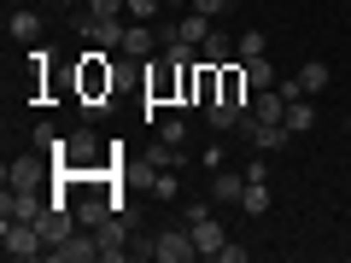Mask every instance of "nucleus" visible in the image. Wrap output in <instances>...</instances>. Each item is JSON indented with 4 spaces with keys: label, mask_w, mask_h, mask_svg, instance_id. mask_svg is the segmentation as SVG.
I'll return each instance as SVG.
<instances>
[{
    "label": "nucleus",
    "mask_w": 351,
    "mask_h": 263,
    "mask_svg": "<svg viewBox=\"0 0 351 263\" xmlns=\"http://www.w3.org/2000/svg\"><path fill=\"white\" fill-rule=\"evenodd\" d=\"M41 211H47V199L36 188H6V199H0V223H36Z\"/></svg>",
    "instance_id": "obj_7"
},
{
    "label": "nucleus",
    "mask_w": 351,
    "mask_h": 263,
    "mask_svg": "<svg viewBox=\"0 0 351 263\" xmlns=\"http://www.w3.org/2000/svg\"><path fill=\"white\" fill-rule=\"evenodd\" d=\"M152 199H176V170H158V175H152Z\"/></svg>",
    "instance_id": "obj_23"
},
{
    "label": "nucleus",
    "mask_w": 351,
    "mask_h": 263,
    "mask_svg": "<svg viewBox=\"0 0 351 263\" xmlns=\"http://www.w3.org/2000/svg\"><path fill=\"white\" fill-rule=\"evenodd\" d=\"M158 140H164V147H188V117H182V112H176V117H164Z\"/></svg>",
    "instance_id": "obj_19"
},
{
    "label": "nucleus",
    "mask_w": 351,
    "mask_h": 263,
    "mask_svg": "<svg viewBox=\"0 0 351 263\" xmlns=\"http://www.w3.org/2000/svg\"><path fill=\"white\" fill-rule=\"evenodd\" d=\"M240 193H246V175H240V170H217V175H211V199L240 205Z\"/></svg>",
    "instance_id": "obj_12"
},
{
    "label": "nucleus",
    "mask_w": 351,
    "mask_h": 263,
    "mask_svg": "<svg viewBox=\"0 0 351 263\" xmlns=\"http://www.w3.org/2000/svg\"><path fill=\"white\" fill-rule=\"evenodd\" d=\"M193 12H205V18H217V12H228V0H193Z\"/></svg>",
    "instance_id": "obj_24"
},
{
    "label": "nucleus",
    "mask_w": 351,
    "mask_h": 263,
    "mask_svg": "<svg viewBox=\"0 0 351 263\" xmlns=\"http://www.w3.org/2000/svg\"><path fill=\"white\" fill-rule=\"evenodd\" d=\"M164 6H193V0H164Z\"/></svg>",
    "instance_id": "obj_25"
},
{
    "label": "nucleus",
    "mask_w": 351,
    "mask_h": 263,
    "mask_svg": "<svg viewBox=\"0 0 351 263\" xmlns=\"http://www.w3.org/2000/svg\"><path fill=\"white\" fill-rule=\"evenodd\" d=\"M228 6H240V0H228Z\"/></svg>",
    "instance_id": "obj_26"
},
{
    "label": "nucleus",
    "mask_w": 351,
    "mask_h": 263,
    "mask_svg": "<svg viewBox=\"0 0 351 263\" xmlns=\"http://www.w3.org/2000/svg\"><path fill=\"white\" fill-rule=\"evenodd\" d=\"M252 117L258 123H287V94L281 88H258L252 94Z\"/></svg>",
    "instance_id": "obj_9"
},
{
    "label": "nucleus",
    "mask_w": 351,
    "mask_h": 263,
    "mask_svg": "<svg viewBox=\"0 0 351 263\" xmlns=\"http://www.w3.org/2000/svg\"><path fill=\"white\" fill-rule=\"evenodd\" d=\"M158 12H164V0H129V18H141V24H152Z\"/></svg>",
    "instance_id": "obj_22"
},
{
    "label": "nucleus",
    "mask_w": 351,
    "mask_h": 263,
    "mask_svg": "<svg viewBox=\"0 0 351 263\" xmlns=\"http://www.w3.org/2000/svg\"><path fill=\"white\" fill-rule=\"evenodd\" d=\"M252 105H234V100H211L205 105V117H211V129H240V117H246Z\"/></svg>",
    "instance_id": "obj_15"
},
{
    "label": "nucleus",
    "mask_w": 351,
    "mask_h": 263,
    "mask_svg": "<svg viewBox=\"0 0 351 263\" xmlns=\"http://www.w3.org/2000/svg\"><path fill=\"white\" fill-rule=\"evenodd\" d=\"M328 82H334V71H328L322 59H304L299 76H287V82H281V94H287V100H299V94H304V100H316Z\"/></svg>",
    "instance_id": "obj_6"
},
{
    "label": "nucleus",
    "mask_w": 351,
    "mask_h": 263,
    "mask_svg": "<svg viewBox=\"0 0 351 263\" xmlns=\"http://www.w3.org/2000/svg\"><path fill=\"white\" fill-rule=\"evenodd\" d=\"M71 211H76V223H82V228H100L106 216L117 211V199H106V193H82V199H76Z\"/></svg>",
    "instance_id": "obj_11"
},
{
    "label": "nucleus",
    "mask_w": 351,
    "mask_h": 263,
    "mask_svg": "<svg viewBox=\"0 0 351 263\" xmlns=\"http://www.w3.org/2000/svg\"><path fill=\"white\" fill-rule=\"evenodd\" d=\"M188 234H193V246H199V258H217V251H223L228 246V234H223V223H217V216H211V205H193V211H188Z\"/></svg>",
    "instance_id": "obj_2"
},
{
    "label": "nucleus",
    "mask_w": 351,
    "mask_h": 263,
    "mask_svg": "<svg viewBox=\"0 0 351 263\" xmlns=\"http://www.w3.org/2000/svg\"><path fill=\"white\" fill-rule=\"evenodd\" d=\"M129 211H112L100 228H94V240H100V263H117V258H129Z\"/></svg>",
    "instance_id": "obj_3"
},
{
    "label": "nucleus",
    "mask_w": 351,
    "mask_h": 263,
    "mask_svg": "<svg viewBox=\"0 0 351 263\" xmlns=\"http://www.w3.org/2000/svg\"><path fill=\"white\" fill-rule=\"evenodd\" d=\"M199 258V246H193L188 228H158L152 234V263H193Z\"/></svg>",
    "instance_id": "obj_5"
},
{
    "label": "nucleus",
    "mask_w": 351,
    "mask_h": 263,
    "mask_svg": "<svg viewBox=\"0 0 351 263\" xmlns=\"http://www.w3.org/2000/svg\"><path fill=\"white\" fill-rule=\"evenodd\" d=\"M158 47V24H141V18H129V29H123V59H147V53Z\"/></svg>",
    "instance_id": "obj_8"
},
{
    "label": "nucleus",
    "mask_w": 351,
    "mask_h": 263,
    "mask_svg": "<svg viewBox=\"0 0 351 263\" xmlns=\"http://www.w3.org/2000/svg\"><path fill=\"white\" fill-rule=\"evenodd\" d=\"M76 29H82V36L88 41H94V47H106V53H112V47H123V12H88V6H82V18H76Z\"/></svg>",
    "instance_id": "obj_1"
},
{
    "label": "nucleus",
    "mask_w": 351,
    "mask_h": 263,
    "mask_svg": "<svg viewBox=\"0 0 351 263\" xmlns=\"http://www.w3.org/2000/svg\"><path fill=\"white\" fill-rule=\"evenodd\" d=\"M6 29H12V41H41V12H12Z\"/></svg>",
    "instance_id": "obj_17"
},
{
    "label": "nucleus",
    "mask_w": 351,
    "mask_h": 263,
    "mask_svg": "<svg viewBox=\"0 0 351 263\" xmlns=\"http://www.w3.org/2000/svg\"><path fill=\"white\" fill-rule=\"evenodd\" d=\"M41 175H47V158L24 152V158H12V164H6V188H36Z\"/></svg>",
    "instance_id": "obj_10"
},
{
    "label": "nucleus",
    "mask_w": 351,
    "mask_h": 263,
    "mask_svg": "<svg viewBox=\"0 0 351 263\" xmlns=\"http://www.w3.org/2000/svg\"><path fill=\"white\" fill-rule=\"evenodd\" d=\"M234 53H240V59H258V53H263V29H246V36L234 41Z\"/></svg>",
    "instance_id": "obj_21"
},
{
    "label": "nucleus",
    "mask_w": 351,
    "mask_h": 263,
    "mask_svg": "<svg viewBox=\"0 0 351 263\" xmlns=\"http://www.w3.org/2000/svg\"><path fill=\"white\" fill-rule=\"evenodd\" d=\"M240 71H246V88H252V94H258V88H281V82H276V64L263 59V53H258V59H240Z\"/></svg>",
    "instance_id": "obj_13"
},
{
    "label": "nucleus",
    "mask_w": 351,
    "mask_h": 263,
    "mask_svg": "<svg viewBox=\"0 0 351 263\" xmlns=\"http://www.w3.org/2000/svg\"><path fill=\"white\" fill-rule=\"evenodd\" d=\"M0 251H6V258H41L47 240H41L36 223H0Z\"/></svg>",
    "instance_id": "obj_4"
},
{
    "label": "nucleus",
    "mask_w": 351,
    "mask_h": 263,
    "mask_svg": "<svg viewBox=\"0 0 351 263\" xmlns=\"http://www.w3.org/2000/svg\"><path fill=\"white\" fill-rule=\"evenodd\" d=\"M287 129H293V135H311V129H316V105L304 100V94L287 100Z\"/></svg>",
    "instance_id": "obj_16"
},
{
    "label": "nucleus",
    "mask_w": 351,
    "mask_h": 263,
    "mask_svg": "<svg viewBox=\"0 0 351 263\" xmlns=\"http://www.w3.org/2000/svg\"><path fill=\"white\" fill-rule=\"evenodd\" d=\"M36 147L47 152V158H59V152H64V140H59V129H53V123H36Z\"/></svg>",
    "instance_id": "obj_20"
},
{
    "label": "nucleus",
    "mask_w": 351,
    "mask_h": 263,
    "mask_svg": "<svg viewBox=\"0 0 351 263\" xmlns=\"http://www.w3.org/2000/svg\"><path fill=\"white\" fill-rule=\"evenodd\" d=\"M240 211H246V216H263V211H269V181H246V193H240Z\"/></svg>",
    "instance_id": "obj_18"
},
{
    "label": "nucleus",
    "mask_w": 351,
    "mask_h": 263,
    "mask_svg": "<svg viewBox=\"0 0 351 263\" xmlns=\"http://www.w3.org/2000/svg\"><path fill=\"white\" fill-rule=\"evenodd\" d=\"M199 64H217V71H223V64H234V41L211 29V36H205V47H199Z\"/></svg>",
    "instance_id": "obj_14"
}]
</instances>
